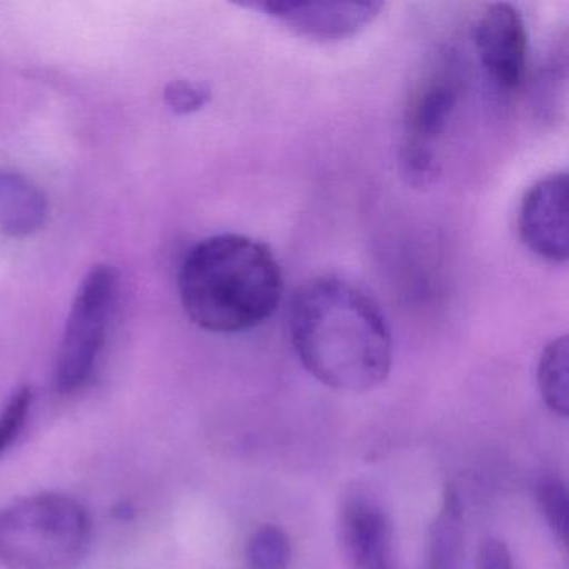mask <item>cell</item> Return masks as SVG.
Listing matches in <instances>:
<instances>
[{"label":"cell","instance_id":"9","mask_svg":"<svg viewBox=\"0 0 569 569\" xmlns=\"http://www.w3.org/2000/svg\"><path fill=\"white\" fill-rule=\"evenodd\" d=\"M251 8L284 24L289 31L311 41H345L372 24L385 6L381 2H256Z\"/></svg>","mask_w":569,"mask_h":569},{"label":"cell","instance_id":"7","mask_svg":"<svg viewBox=\"0 0 569 569\" xmlns=\"http://www.w3.org/2000/svg\"><path fill=\"white\" fill-rule=\"evenodd\" d=\"M568 176L539 179L526 191L518 214L522 244L545 261H568Z\"/></svg>","mask_w":569,"mask_h":569},{"label":"cell","instance_id":"15","mask_svg":"<svg viewBox=\"0 0 569 569\" xmlns=\"http://www.w3.org/2000/svg\"><path fill=\"white\" fill-rule=\"evenodd\" d=\"M32 389L22 386L0 411V455H4L24 428L32 406Z\"/></svg>","mask_w":569,"mask_h":569},{"label":"cell","instance_id":"6","mask_svg":"<svg viewBox=\"0 0 569 569\" xmlns=\"http://www.w3.org/2000/svg\"><path fill=\"white\" fill-rule=\"evenodd\" d=\"M479 61L492 84L518 92L528 66V32L521 12L508 2L488 6L475 26Z\"/></svg>","mask_w":569,"mask_h":569},{"label":"cell","instance_id":"11","mask_svg":"<svg viewBox=\"0 0 569 569\" xmlns=\"http://www.w3.org/2000/svg\"><path fill=\"white\" fill-rule=\"evenodd\" d=\"M465 565V515L459 492L448 486L426 539L425 569H462Z\"/></svg>","mask_w":569,"mask_h":569},{"label":"cell","instance_id":"4","mask_svg":"<svg viewBox=\"0 0 569 569\" xmlns=\"http://www.w3.org/2000/svg\"><path fill=\"white\" fill-rule=\"evenodd\" d=\"M116 298L118 276L109 266H96L82 279L56 361L54 385L59 392L78 391L94 375L108 338Z\"/></svg>","mask_w":569,"mask_h":569},{"label":"cell","instance_id":"13","mask_svg":"<svg viewBox=\"0 0 569 569\" xmlns=\"http://www.w3.org/2000/svg\"><path fill=\"white\" fill-rule=\"evenodd\" d=\"M291 558V539L279 526H259L246 546L249 569H288Z\"/></svg>","mask_w":569,"mask_h":569},{"label":"cell","instance_id":"2","mask_svg":"<svg viewBox=\"0 0 569 569\" xmlns=\"http://www.w3.org/2000/svg\"><path fill=\"white\" fill-rule=\"evenodd\" d=\"M284 281L271 249L239 234L212 236L191 249L179 272L189 318L219 335L262 325L281 305Z\"/></svg>","mask_w":569,"mask_h":569},{"label":"cell","instance_id":"17","mask_svg":"<svg viewBox=\"0 0 569 569\" xmlns=\"http://www.w3.org/2000/svg\"><path fill=\"white\" fill-rule=\"evenodd\" d=\"M478 569H515L511 552L501 539L489 538L478 552Z\"/></svg>","mask_w":569,"mask_h":569},{"label":"cell","instance_id":"1","mask_svg":"<svg viewBox=\"0 0 569 569\" xmlns=\"http://www.w3.org/2000/svg\"><path fill=\"white\" fill-rule=\"evenodd\" d=\"M289 329L299 361L336 391H371L391 372L392 336L385 315L361 288L338 276L299 288Z\"/></svg>","mask_w":569,"mask_h":569},{"label":"cell","instance_id":"5","mask_svg":"<svg viewBox=\"0 0 569 569\" xmlns=\"http://www.w3.org/2000/svg\"><path fill=\"white\" fill-rule=\"evenodd\" d=\"M462 92L455 58L432 66L409 94L405 111L401 164L409 181L426 184L436 171V146L445 134Z\"/></svg>","mask_w":569,"mask_h":569},{"label":"cell","instance_id":"3","mask_svg":"<svg viewBox=\"0 0 569 569\" xmlns=\"http://www.w3.org/2000/svg\"><path fill=\"white\" fill-rule=\"evenodd\" d=\"M91 539V516L61 492L29 496L0 509V565L8 569H76Z\"/></svg>","mask_w":569,"mask_h":569},{"label":"cell","instance_id":"16","mask_svg":"<svg viewBox=\"0 0 569 569\" xmlns=\"http://www.w3.org/2000/svg\"><path fill=\"white\" fill-rule=\"evenodd\" d=\"M166 102L176 114H192L209 102V91L194 82L176 81L166 89Z\"/></svg>","mask_w":569,"mask_h":569},{"label":"cell","instance_id":"8","mask_svg":"<svg viewBox=\"0 0 569 569\" xmlns=\"http://www.w3.org/2000/svg\"><path fill=\"white\" fill-rule=\"evenodd\" d=\"M338 541L349 569H392V525L371 492L355 489L338 511Z\"/></svg>","mask_w":569,"mask_h":569},{"label":"cell","instance_id":"10","mask_svg":"<svg viewBox=\"0 0 569 569\" xmlns=\"http://www.w3.org/2000/svg\"><path fill=\"white\" fill-rule=\"evenodd\" d=\"M48 219L41 189L19 172L0 171V232L11 238L36 234Z\"/></svg>","mask_w":569,"mask_h":569},{"label":"cell","instance_id":"14","mask_svg":"<svg viewBox=\"0 0 569 569\" xmlns=\"http://www.w3.org/2000/svg\"><path fill=\"white\" fill-rule=\"evenodd\" d=\"M536 499H538L541 515L545 516L549 529L556 541L562 549L568 546V491L566 485L559 478H546L539 482L536 489Z\"/></svg>","mask_w":569,"mask_h":569},{"label":"cell","instance_id":"12","mask_svg":"<svg viewBox=\"0 0 569 569\" xmlns=\"http://www.w3.org/2000/svg\"><path fill=\"white\" fill-rule=\"evenodd\" d=\"M539 395L546 408L559 418L569 412V348L568 338L552 339L539 356L536 369Z\"/></svg>","mask_w":569,"mask_h":569}]
</instances>
